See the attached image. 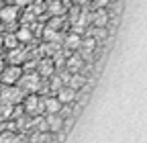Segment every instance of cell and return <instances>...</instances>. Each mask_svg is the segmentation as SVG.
Instances as JSON below:
<instances>
[{"instance_id": "cell-3", "label": "cell", "mask_w": 147, "mask_h": 143, "mask_svg": "<svg viewBox=\"0 0 147 143\" xmlns=\"http://www.w3.org/2000/svg\"><path fill=\"white\" fill-rule=\"evenodd\" d=\"M21 86V90H27V92H37L41 86V76L39 74H23L21 80L16 82Z\"/></svg>"}, {"instance_id": "cell-30", "label": "cell", "mask_w": 147, "mask_h": 143, "mask_svg": "<svg viewBox=\"0 0 147 143\" xmlns=\"http://www.w3.org/2000/svg\"><path fill=\"white\" fill-rule=\"evenodd\" d=\"M80 2H90V0H80Z\"/></svg>"}, {"instance_id": "cell-9", "label": "cell", "mask_w": 147, "mask_h": 143, "mask_svg": "<svg viewBox=\"0 0 147 143\" xmlns=\"http://www.w3.org/2000/svg\"><path fill=\"white\" fill-rule=\"evenodd\" d=\"M16 16H18V8L16 6H4L2 10H0V19H2L4 23H12Z\"/></svg>"}, {"instance_id": "cell-1", "label": "cell", "mask_w": 147, "mask_h": 143, "mask_svg": "<svg viewBox=\"0 0 147 143\" xmlns=\"http://www.w3.org/2000/svg\"><path fill=\"white\" fill-rule=\"evenodd\" d=\"M23 109H25V113H29V115H41V113L45 111V100H41L35 92H31V94L25 98Z\"/></svg>"}, {"instance_id": "cell-8", "label": "cell", "mask_w": 147, "mask_h": 143, "mask_svg": "<svg viewBox=\"0 0 147 143\" xmlns=\"http://www.w3.org/2000/svg\"><path fill=\"white\" fill-rule=\"evenodd\" d=\"M65 65H67V69L71 72H80L82 67H84V57H80V55H69L67 57V61H65Z\"/></svg>"}, {"instance_id": "cell-11", "label": "cell", "mask_w": 147, "mask_h": 143, "mask_svg": "<svg viewBox=\"0 0 147 143\" xmlns=\"http://www.w3.org/2000/svg\"><path fill=\"white\" fill-rule=\"evenodd\" d=\"M94 47H96V39H94V37L82 39V45H80V49H82V53H84V57H88L90 53L94 51Z\"/></svg>"}, {"instance_id": "cell-12", "label": "cell", "mask_w": 147, "mask_h": 143, "mask_svg": "<svg viewBox=\"0 0 147 143\" xmlns=\"http://www.w3.org/2000/svg\"><path fill=\"white\" fill-rule=\"evenodd\" d=\"M39 76H43V78H51L53 76V63L49 61V59H43L41 63H39V72H37Z\"/></svg>"}, {"instance_id": "cell-29", "label": "cell", "mask_w": 147, "mask_h": 143, "mask_svg": "<svg viewBox=\"0 0 147 143\" xmlns=\"http://www.w3.org/2000/svg\"><path fill=\"white\" fill-rule=\"evenodd\" d=\"M0 72H2V57H0Z\"/></svg>"}, {"instance_id": "cell-26", "label": "cell", "mask_w": 147, "mask_h": 143, "mask_svg": "<svg viewBox=\"0 0 147 143\" xmlns=\"http://www.w3.org/2000/svg\"><path fill=\"white\" fill-rule=\"evenodd\" d=\"M108 2H110V0H94V4H96L98 8H104V6H108Z\"/></svg>"}, {"instance_id": "cell-25", "label": "cell", "mask_w": 147, "mask_h": 143, "mask_svg": "<svg viewBox=\"0 0 147 143\" xmlns=\"http://www.w3.org/2000/svg\"><path fill=\"white\" fill-rule=\"evenodd\" d=\"M47 29H53V31H59L61 29V19L59 16H53V19L49 21V27Z\"/></svg>"}, {"instance_id": "cell-15", "label": "cell", "mask_w": 147, "mask_h": 143, "mask_svg": "<svg viewBox=\"0 0 147 143\" xmlns=\"http://www.w3.org/2000/svg\"><path fill=\"white\" fill-rule=\"evenodd\" d=\"M65 45H67V49H80L82 37H80V35H76V33H71V35H67V37H65Z\"/></svg>"}, {"instance_id": "cell-2", "label": "cell", "mask_w": 147, "mask_h": 143, "mask_svg": "<svg viewBox=\"0 0 147 143\" xmlns=\"http://www.w3.org/2000/svg\"><path fill=\"white\" fill-rule=\"evenodd\" d=\"M23 76V69L18 67V65H8V67H2V72H0V80H2L6 86H14L18 80H21Z\"/></svg>"}, {"instance_id": "cell-13", "label": "cell", "mask_w": 147, "mask_h": 143, "mask_svg": "<svg viewBox=\"0 0 147 143\" xmlns=\"http://www.w3.org/2000/svg\"><path fill=\"white\" fill-rule=\"evenodd\" d=\"M10 63L12 65H18V63H21V61H25V57H27V53H25V49H10Z\"/></svg>"}, {"instance_id": "cell-21", "label": "cell", "mask_w": 147, "mask_h": 143, "mask_svg": "<svg viewBox=\"0 0 147 143\" xmlns=\"http://www.w3.org/2000/svg\"><path fill=\"white\" fill-rule=\"evenodd\" d=\"M88 35H90V37H94V39H102V37H106V29H104V27L90 29V31H88Z\"/></svg>"}, {"instance_id": "cell-4", "label": "cell", "mask_w": 147, "mask_h": 143, "mask_svg": "<svg viewBox=\"0 0 147 143\" xmlns=\"http://www.w3.org/2000/svg\"><path fill=\"white\" fill-rule=\"evenodd\" d=\"M0 100L8 102V104H14L18 100H23V90L21 88H14V86H6L2 90V94H0Z\"/></svg>"}, {"instance_id": "cell-24", "label": "cell", "mask_w": 147, "mask_h": 143, "mask_svg": "<svg viewBox=\"0 0 147 143\" xmlns=\"http://www.w3.org/2000/svg\"><path fill=\"white\" fill-rule=\"evenodd\" d=\"M2 43L8 47V49H14L16 45H18V41H16V37H10V35H6V37L2 39Z\"/></svg>"}, {"instance_id": "cell-22", "label": "cell", "mask_w": 147, "mask_h": 143, "mask_svg": "<svg viewBox=\"0 0 147 143\" xmlns=\"http://www.w3.org/2000/svg\"><path fill=\"white\" fill-rule=\"evenodd\" d=\"M43 37H45V41H57L59 39V33L53 31V29H45L43 31Z\"/></svg>"}, {"instance_id": "cell-14", "label": "cell", "mask_w": 147, "mask_h": 143, "mask_svg": "<svg viewBox=\"0 0 147 143\" xmlns=\"http://www.w3.org/2000/svg\"><path fill=\"white\" fill-rule=\"evenodd\" d=\"M59 109H61V102L57 100V96L45 98V111L47 113H59Z\"/></svg>"}, {"instance_id": "cell-20", "label": "cell", "mask_w": 147, "mask_h": 143, "mask_svg": "<svg viewBox=\"0 0 147 143\" xmlns=\"http://www.w3.org/2000/svg\"><path fill=\"white\" fill-rule=\"evenodd\" d=\"M31 141H33V143H49L51 139H49L47 131H39V133H35V135L31 137Z\"/></svg>"}, {"instance_id": "cell-27", "label": "cell", "mask_w": 147, "mask_h": 143, "mask_svg": "<svg viewBox=\"0 0 147 143\" xmlns=\"http://www.w3.org/2000/svg\"><path fill=\"white\" fill-rule=\"evenodd\" d=\"M71 2H74V0H61V4H63V6H65V4H71Z\"/></svg>"}, {"instance_id": "cell-19", "label": "cell", "mask_w": 147, "mask_h": 143, "mask_svg": "<svg viewBox=\"0 0 147 143\" xmlns=\"http://www.w3.org/2000/svg\"><path fill=\"white\" fill-rule=\"evenodd\" d=\"M49 10H51V14H53V16H59V14H63L65 6L59 2V0H55V2H51V4H49Z\"/></svg>"}, {"instance_id": "cell-16", "label": "cell", "mask_w": 147, "mask_h": 143, "mask_svg": "<svg viewBox=\"0 0 147 143\" xmlns=\"http://www.w3.org/2000/svg\"><path fill=\"white\" fill-rule=\"evenodd\" d=\"M31 37H33V35H31V31H29L27 27H21V29L16 31V41H18V43H29Z\"/></svg>"}, {"instance_id": "cell-28", "label": "cell", "mask_w": 147, "mask_h": 143, "mask_svg": "<svg viewBox=\"0 0 147 143\" xmlns=\"http://www.w3.org/2000/svg\"><path fill=\"white\" fill-rule=\"evenodd\" d=\"M16 4H27V0H16Z\"/></svg>"}, {"instance_id": "cell-18", "label": "cell", "mask_w": 147, "mask_h": 143, "mask_svg": "<svg viewBox=\"0 0 147 143\" xmlns=\"http://www.w3.org/2000/svg\"><path fill=\"white\" fill-rule=\"evenodd\" d=\"M10 117H12V104L2 102V104H0V121H6Z\"/></svg>"}, {"instance_id": "cell-10", "label": "cell", "mask_w": 147, "mask_h": 143, "mask_svg": "<svg viewBox=\"0 0 147 143\" xmlns=\"http://www.w3.org/2000/svg\"><path fill=\"white\" fill-rule=\"evenodd\" d=\"M92 21H94V27H106V23H108V12L102 10V8H98L96 14L92 16Z\"/></svg>"}, {"instance_id": "cell-7", "label": "cell", "mask_w": 147, "mask_h": 143, "mask_svg": "<svg viewBox=\"0 0 147 143\" xmlns=\"http://www.w3.org/2000/svg\"><path fill=\"white\" fill-rule=\"evenodd\" d=\"M55 94H57V100H59L61 104H69L74 98H76V90H74V88H69V86H61Z\"/></svg>"}, {"instance_id": "cell-6", "label": "cell", "mask_w": 147, "mask_h": 143, "mask_svg": "<svg viewBox=\"0 0 147 143\" xmlns=\"http://www.w3.org/2000/svg\"><path fill=\"white\" fill-rule=\"evenodd\" d=\"M61 80H63V82H67V86H69V88H74V90H80V88H84V86H86V78H84V76H80L78 72L63 76Z\"/></svg>"}, {"instance_id": "cell-17", "label": "cell", "mask_w": 147, "mask_h": 143, "mask_svg": "<svg viewBox=\"0 0 147 143\" xmlns=\"http://www.w3.org/2000/svg\"><path fill=\"white\" fill-rule=\"evenodd\" d=\"M0 143H21V139L10 131H0Z\"/></svg>"}, {"instance_id": "cell-5", "label": "cell", "mask_w": 147, "mask_h": 143, "mask_svg": "<svg viewBox=\"0 0 147 143\" xmlns=\"http://www.w3.org/2000/svg\"><path fill=\"white\" fill-rule=\"evenodd\" d=\"M45 123H47V129L51 133H59L61 127H63V117L59 113H49V117L45 119Z\"/></svg>"}, {"instance_id": "cell-23", "label": "cell", "mask_w": 147, "mask_h": 143, "mask_svg": "<svg viewBox=\"0 0 147 143\" xmlns=\"http://www.w3.org/2000/svg\"><path fill=\"white\" fill-rule=\"evenodd\" d=\"M61 86H63V80H61L59 76H53V78H51V92H57Z\"/></svg>"}]
</instances>
